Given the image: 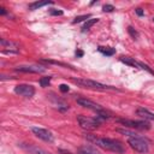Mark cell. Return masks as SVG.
<instances>
[{
  "mask_svg": "<svg viewBox=\"0 0 154 154\" xmlns=\"http://www.w3.org/2000/svg\"><path fill=\"white\" fill-rule=\"evenodd\" d=\"M0 45L2 46V48H5L2 52L4 53H18L19 52V45L17 42H13V41H10V40H5V38H1L0 40Z\"/></svg>",
  "mask_w": 154,
  "mask_h": 154,
  "instance_id": "8fae6325",
  "label": "cell"
},
{
  "mask_svg": "<svg viewBox=\"0 0 154 154\" xmlns=\"http://www.w3.org/2000/svg\"><path fill=\"white\" fill-rule=\"evenodd\" d=\"M79 154H100L99 152H96L93 147H89V146H84V147H81L79 150H78Z\"/></svg>",
  "mask_w": 154,
  "mask_h": 154,
  "instance_id": "ac0fdd59",
  "label": "cell"
},
{
  "mask_svg": "<svg viewBox=\"0 0 154 154\" xmlns=\"http://www.w3.org/2000/svg\"><path fill=\"white\" fill-rule=\"evenodd\" d=\"M41 61H42V63H47V64L58 65V66H61V67H66V69H73L71 65H69V64H65V63H61V61H57V60H51V59H42Z\"/></svg>",
  "mask_w": 154,
  "mask_h": 154,
  "instance_id": "e0dca14e",
  "label": "cell"
},
{
  "mask_svg": "<svg viewBox=\"0 0 154 154\" xmlns=\"http://www.w3.org/2000/svg\"><path fill=\"white\" fill-rule=\"evenodd\" d=\"M63 10H57V8H51L49 10V14L51 16H63Z\"/></svg>",
  "mask_w": 154,
  "mask_h": 154,
  "instance_id": "d4e9b609",
  "label": "cell"
},
{
  "mask_svg": "<svg viewBox=\"0 0 154 154\" xmlns=\"http://www.w3.org/2000/svg\"><path fill=\"white\" fill-rule=\"evenodd\" d=\"M59 153H60V154H72L71 152H69V150H64V149H59Z\"/></svg>",
  "mask_w": 154,
  "mask_h": 154,
  "instance_id": "f546056e",
  "label": "cell"
},
{
  "mask_svg": "<svg viewBox=\"0 0 154 154\" xmlns=\"http://www.w3.org/2000/svg\"><path fill=\"white\" fill-rule=\"evenodd\" d=\"M97 51L100 53H102L103 55H107V57H111L116 53V49L112 48V47H102V46H99L97 47Z\"/></svg>",
  "mask_w": 154,
  "mask_h": 154,
  "instance_id": "9a60e30c",
  "label": "cell"
},
{
  "mask_svg": "<svg viewBox=\"0 0 154 154\" xmlns=\"http://www.w3.org/2000/svg\"><path fill=\"white\" fill-rule=\"evenodd\" d=\"M99 22V18H90V19H88L85 23H84V25L82 26V32H85V31H88L95 23H97Z\"/></svg>",
  "mask_w": 154,
  "mask_h": 154,
  "instance_id": "2e32d148",
  "label": "cell"
},
{
  "mask_svg": "<svg viewBox=\"0 0 154 154\" xmlns=\"http://www.w3.org/2000/svg\"><path fill=\"white\" fill-rule=\"evenodd\" d=\"M72 82L83 87V88H88V89H94V90H101V91H106V90H119L118 88L113 87V85H107L93 79H88V78H72Z\"/></svg>",
  "mask_w": 154,
  "mask_h": 154,
  "instance_id": "7a4b0ae2",
  "label": "cell"
},
{
  "mask_svg": "<svg viewBox=\"0 0 154 154\" xmlns=\"http://www.w3.org/2000/svg\"><path fill=\"white\" fill-rule=\"evenodd\" d=\"M76 101H77V103H78L79 106H82V107H84V108H89V109H93V111H95V112L103 111V108H102L99 103H95L94 101L88 100V99H85V97H77Z\"/></svg>",
  "mask_w": 154,
  "mask_h": 154,
  "instance_id": "9c48e42d",
  "label": "cell"
},
{
  "mask_svg": "<svg viewBox=\"0 0 154 154\" xmlns=\"http://www.w3.org/2000/svg\"><path fill=\"white\" fill-rule=\"evenodd\" d=\"M90 17H91V16H90L89 13H88V14H82V16H77V17H76V18H75V19L72 20V23H73V24H76V23L83 22V20H85V19L88 20V18H90Z\"/></svg>",
  "mask_w": 154,
  "mask_h": 154,
  "instance_id": "7402d4cb",
  "label": "cell"
},
{
  "mask_svg": "<svg viewBox=\"0 0 154 154\" xmlns=\"http://www.w3.org/2000/svg\"><path fill=\"white\" fill-rule=\"evenodd\" d=\"M51 79H52V76H46V77L40 78L38 83H40L41 87H48V84L51 83Z\"/></svg>",
  "mask_w": 154,
  "mask_h": 154,
  "instance_id": "44dd1931",
  "label": "cell"
},
{
  "mask_svg": "<svg viewBox=\"0 0 154 154\" xmlns=\"http://www.w3.org/2000/svg\"><path fill=\"white\" fill-rule=\"evenodd\" d=\"M77 122H78L79 126L83 130H87V131L96 130L101 124V120L97 117L91 118V117H87V116H83V114L77 116Z\"/></svg>",
  "mask_w": 154,
  "mask_h": 154,
  "instance_id": "277c9868",
  "label": "cell"
},
{
  "mask_svg": "<svg viewBox=\"0 0 154 154\" xmlns=\"http://www.w3.org/2000/svg\"><path fill=\"white\" fill-rule=\"evenodd\" d=\"M138 67H141V69H143V70H146V71H148L149 73H152V75H154V70H152L147 64H144V63H142V61H138Z\"/></svg>",
  "mask_w": 154,
  "mask_h": 154,
  "instance_id": "603a6c76",
  "label": "cell"
},
{
  "mask_svg": "<svg viewBox=\"0 0 154 154\" xmlns=\"http://www.w3.org/2000/svg\"><path fill=\"white\" fill-rule=\"evenodd\" d=\"M117 131L120 132V134H123V135H126L128 137H137V136H140V135H137L136 132L129 131V130H126V129H117Z\"/></svg>",
  "mask_w": 154,
  "mask_h": 154,
  "instance_id": "ffe728a7",
  "label": "cell"
},
{
  "mask_svg": "<svg viewBox=\"0 0 154 154\" xmlns=\"http://www.w3.org/2000/svg\"><path fill=\"white\" fill-rule=\"evenodd\" d=\"M85 138L90 142H93L94 144H96L97 147L108 150V152H113L116 154H123L125 153V147L124 144L116 138H108V137H97L95 135L91 134H85Z\"/></svg>",
  "mask_w": 154,
  "mask_h": 154,
  "instance_id": "6da1fadb",
  "label": "cell"
},
{
  "mask_svg": "<svg viewBox=\"0 0 154 154\" xmlns=\"http://www.w3.org/2000/svg\"><path fill=\"white\" fill-rule=\"evenodd\" d=\"M76 55H77V57H83V51L77 49V51H76Z\"/></svg>",
  "mask_w": 154,
  "mask_h": 154,
  "instance_id": "f1b7e54d",
  "label": "cell"
},
{
  "mask_svg": "<svg viewBox=\"0 0 154 154\" xmlns=\"http://www.w3.org/2000/svg\"><path fill=\"white\" fill-rule=\"evenodd\" d=\"M19 147L29 154H52L51 152H48L43 148H40L35 144H31V143H19Z\"/></svg>",
  "mask_w": 154,
  "mask_h": 154,
  "instance_id": "30bf717a",
  "label": "cell"
},
{
  "mask_svg": "<svg viewBox=\"0 0 154 154\" xmlns=\"http://www.w3.org/2000/svg\"><path fill=\"white\" fill-rule=\"evenodd\" d=\"M14 93L24 97H32L35 95V88L31 84H18L14 87Z\"/></svg>",
  "mask_w": 154,
  "mask_h": 154,
  "instance_id": "52a82bcc",
  "label": "cell"
},
{
  "mask_svg": "<svg viewBox=\"0 0 154 154\" xmlns=\"http://www.w3.org/2000/svg\"><path fill=\"white\" fill-rule=\"evenodd\" d=\"M59 89H60V91H63V93L69 91V87H67L66 84H60V85H59Z\"/></svg>",
  "mask_w": 154,
  "mask_h": 154,
  "instance_id": "484cf974",
  "label": "cell"
},
{
  "mask_svg": "<svg viewBox=\"0 0 154 154\" xmlns=\"http://www.w3.org/2000/svg\"><path fill=\"white\" fill-rule=\"evenodd\" d=\"M119 60L129 66H132V67H138V61L135 60L134 58H130V57H120Z\"/></svg>",
  "mask_w": 154,
  "mask_h": 154,
  "instance_id": "5bb4252c",
  "label": "cell"
},
{
  "mask_svg": "<svg viewBox=\"0 0 154 154\" xmlns=\"http://www.w3.org/2000/svg\"><path fill=\"white\" fill-rule=\"evenodd\" d=\"M114 10H116L114 6L111 5V4H106V5H103V7H102V11H103V12H113Z\"/></svg>",
  "mask_w": 154,
  "mask_h": 154,
  "instance_id": "cb8c5ba5",
  "label": "cell"
},
{
  "mask_svg": "<svg viewBox=\"0 0 154 154\" xmlns=\"http://www.w3.org/2000/svg\"><path fill=\"white\" fill-rule=\"evenodd\" d=\"M135 12H136V14H137V16H140V17H142V16L144 14L143 10H142V8H140V7H138V8H136V10H135Z\"/></svg>",
  "mask_w": 154,
  "mask_h": 154,
  "instance_id": "4316f807",
  "label": "cell"
},
{
  "mask_svg": "<svg viewBox=\"0 0 154 154\" xmlns=\"http://www.w3.org/2000/svg\"><path fill=\"white\" fill-rule=\"evenodd\" d=\"M128 144L137 153L140 154H146L149 152V142L142 137V136H137V137H129L128 140Z\"/></svg>",
  "mask_w": 154,
  "mask_h": 154,
  "instance_id": "3957f363",
  "label": "cell"
},
{
  "mask_svg": "<svg viewBox=\"0 0 154 154\" xmlns=\"http://www.w3.org/2000/svg\"><path fill=\"white\" fill-rule=\"evenodd\" d=\"M16 71L19 72H25V73H42L46 71L45 66H40V65H19L17 67H14Z\"/></svg>",
  "mask_w": 154,
  "mask_h": 154,
  "instance_id": "ba28073f",
  "label": "cell"
},
{
  "mask_svg": "<svg viewBox=\"0 0 154 154\" xmlns=\"http://www.w3.org/2000/svg\"><path fill=\"white\" fill-rule=\"evenodd\" d=\"M119 124L123 126H128L131 129H137V130H149L150 124L147 120H132V119H117Z\"/></svg>",
  "mask_w": 154,
  "mask_h": 154,
  "instance_id": "5b68a950",
  "label": "cell"
},
{
  "mask_svg": "<svg viewBox=\"0 0 154 154\" xmlns=\"http://www.w3.org/2000/svg\"><path fill=\"white\" fill-rule=\"evenodd\" d=\"M30 130H31V132H32L36 137H38L40 140H42V141H45V142L51 143V142L54 141V136H53V134H52L49 130H47V129L38 128V126H32Z\"/></svg>",
  "mask_w": 154,
  "mask_h": 154,
  "instance_id": "8992f818",
  "label": "cell"
},
{
  "mask_svg": "<svg viewBox=\"0 0 154 154\" xmlns=\"http://www.w3.org/2000/svg\"><path fill=\"white\" fill-rule=\"evenodd\" d=\"M128 32H129V35H130L132 38H135V40H137V38H138V36H140L138 31H137L135 28H132L131 25H129V26H128Z\"/></svg>",
  "mask_w": 154,
  "mask_h": 154,
  "instance_id": "d6986e66",
  "label": "cell"
},
{
  "mask_svg": "<svg viewBox=\"0 0 154 154\" xmlns=\"http://www.w3.org/2000/svg\"><path fill=\"white\" fill-rule=\"evenodd\" d=\"M52 4H53L52 1H35V2L29 4L28 8L30 11H34V10H38L40 7H43V6H47V5H52Z\"/></svg>",
  "mask_w": 154,
  "mask_h": 154,
  "instance_id": "4fadbf2b",
  "label": "cell"
},
{
  "mask_svg": "<svg viewBox=\"0 0 154 154\" xmlns=\"http://www.w3.org/2000/svg\"><path fill=\"white\" fill-rule=\"evenodd\" d=\"M0 14H1V16H6V14H7L6 8H5V7H2V6L0 7Z\"/></svg>",
  "mask_w": 154,
  "mask_h": 154,
  "instance_id": "83f0119b",
  "label": "cell"
},
{
  "mask_svg": "<svg viewBox=\"0 0 154 154\" xmlns=\"http://www.w3.org/2000/svg\"><path fill=\"white\" fill-rule=\"evenodd\" d=\"M136 114L141 117L143 120H154V113L144 107H138L136 109Z\"/></svg>",
  "mask_w": 154,
  "mask_h": 154,
  "instance_id": "7c38bea8",
  "label": "cell"
}]
</instances>
